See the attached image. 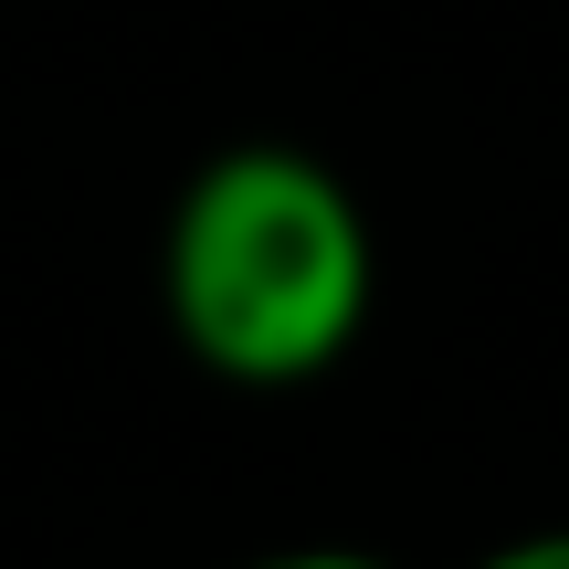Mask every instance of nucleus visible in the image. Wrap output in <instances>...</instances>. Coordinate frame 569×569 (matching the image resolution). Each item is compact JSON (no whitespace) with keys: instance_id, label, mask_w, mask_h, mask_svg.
Returning <instances> with one entry per match:
<instances>
[{"instance_id":"obj_2","label":"nucleus","mask_w":569,"mask_h":569,"mask_svg":"<svg viewBox=\"0 0 569 569\" xmlns=\"http://www.w3.org/2000/svg\"><path fill=\"white\" fill-rule=\"evenodd\" d=\"M486 569H569V528H538V538H517V549H496Z\"/></svg>"},{"instance_id":"obj_1","label":"nucleus","mask_w":569,"mask_h":569,"mask_svg":"<svg viewBox=\"0 0 569 569\" xmlns=\"http://www.w3.org/2000/svg\"><path fill=\"white\" fill-rule=\"evenodd\" d=\"M169 317L222 380H317L369 317V222L338 169L296 148H232L169 222Z\"/></svg>"},{"instance_id":"obj_3","label":"nucleus","mask_w":569,"mask_h":569,"mask_svg":"<svg viewBox=\"0 0 569 569\" xmlns=\"http://www.w3.org/2000/svg\"><path fill=\"white\" fill-rule=\"evenodd\" d=\"M253 569H380V559H359V549H284V559H253Z\"/></svg>"}]
</instances>
